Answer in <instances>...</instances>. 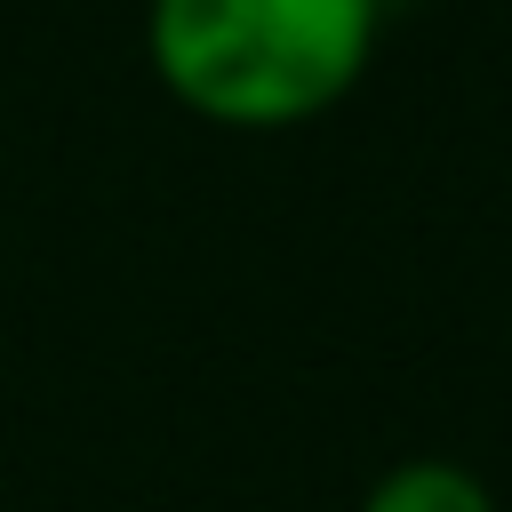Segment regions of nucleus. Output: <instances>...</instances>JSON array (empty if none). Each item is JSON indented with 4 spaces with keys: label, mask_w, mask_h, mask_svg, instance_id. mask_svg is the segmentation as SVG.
Returning <instances> with one entry per match:
<instances>
[{
    "label": "nucleus",
    "mask_w": 512,
    "mask_h": 512,
    "mask_svg": "<svg viewBox=\"0 0 512 512\" xmlns=\"http://www.w3.org/2000/svg\"><path fill=\"white\" fill-rule=\"evenodd\" d=\"M360 512H496V488L456 456H400L368 480Z\"/></svg>",
    "instance_id": "2"
},
{
    "label": "nucleus",
    "mask_w": 512,
    "mask_h": 512,
    "mask_svg": "<svg viewBox=\"0 0 512 512\" xmlns=\"http://www.w3.org/2000/svg\"><path fill=\"white\" fill-rule=\"evenodd\" d=\"M384 0H152L144 56L208 128H304L376 64Z\"/></svg>",
    "instance_id": "1"
}]
</instances>
